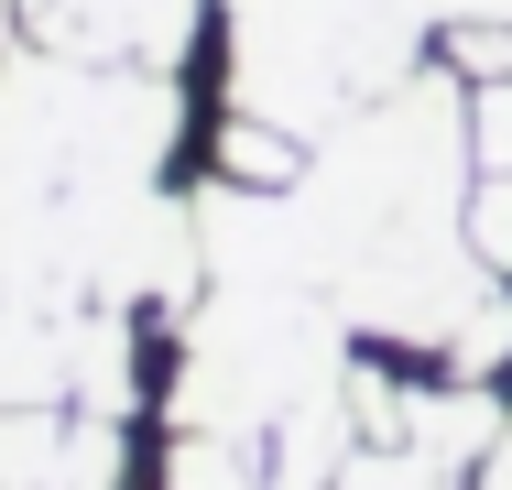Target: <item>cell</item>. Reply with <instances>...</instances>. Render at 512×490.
I'll return each mask as SVG.
<instances>
[{
	"label": "cell",
	"instance_id": "1",
	"mask_svg": "<svg viewBox=\"0 0 512 490\" xmlns=\"http://www.w3.org/2000/svg\"><path fill=\"white\" fill-rule=\"evenodd\" d=\"M186 88L0 55V403H142V305H197V196H164Z\"/></svg>",
	"mask_w": 512,
	"mask_h": 490
},
{
	"label": "cell",
	"instance_id": "2",
	"mask_svg": "<svg viewBox=\"0 0 512 490\" xmlns=\"http://www.w3.org/2000/svg\"><path fill=\"white\" fill-rule=\"evenodd\" d=\"M469 98L458 66H414L404 88L349 109L338 131L306 142L295 186H197V240L207 273H306L349 327L393 349H447V327L502 284L469 251Z\"/></svg>",
	"mask_w": 512,
	"mask_h": 490
},
{
	"label": "cell",
	"instance_id": "3",
	"mask_svg": "<svg viewBox=\"0 0 512 490\" xmlns=\"http://www.w3.org/2000/svg\"><path fill=\"white\" fill-rule=\"evenodd\" d=\"M469 11H512V0H218V44H229L218 77L229 109H262L316 142L382 88H404Z\"/></svg>",
	"mask_w": 512,
	"mask_h": 490
},
{
	"label": "cell",
	"instance_id": "4",
	"mask_svg": "<svg viewBox=\"0 0 512 490\" xmlns=\"http://www.w3.org/2000/svg\"><path fill=\"white\" fill-rule=\"evenodd\" d=\"M360 327L306 284V273H207L186 316V360H175V425L207 436H284L295 414L349 392Z\"/></svg>",
	"mask_w": 512,
	"mask_h": 490
},
{
	"label": "cell",
	"instance_id": "5",
	"mask_svg": "<svg viewBox=\"0 0 512 490\" xmlns=\"http://www.w3.org/2000/svg\"><path fill=\"white\" fill-rule=\"evenodd\" d=\"M502 392L491 382H404L349 360V458L327 490H469L502 447Z\"/></svg>",
	"mask_w": 512,
	"mask_h": 490
},
{
	"label": "cell",
	"instance_id": "6",
	"mask_svg": "<svg viewBox=\"0 0 512 490\" xmlns=\"http://www.w3.org/2000/svg\"><path fill=\"white\" fill-rule=\"evenodd\" d=\"M22 44L77 55V66H142V77H186L207 0H11Z\"/></svg>",
	"mask_w": 512,
	"mask_h": 490
},
{
	"label": "cell",
	"instance_id": "7",
	"mask_svg": "<svg viewBox=\"0 0 512 490\" xmlns=\"http://www.w3.org/2000/svg\"><path fill=\"white\" fill-rule=\"evenodd\" d=\"M131 447L120 414L88 403H0V490H120Z\"/></svg>",
	"mask_w": 512,
	"mask_h": 490
},
{
	"label": "cell",
	"instance_id": "8",
	"mask_svg": "<svg viewBox=\"0 0 512 490\" xmlns=\"http://www.w3.org/2000/svg\"><path fill=\"white\" fill-rule=\"evenodd\" d=\"M436 360H447L458 382H491V371L512 360V284H491V294H480V305L447 327V349H436Z\"/></svg>",
	"mask_w": 512,
	"mask_h": 490
},
{
	"label": "cell",
	"instance_id": "9",
	"mask_svg": "<svg viewBox=\"0 0 512 490\" xmlns=\"http://www.w3.org/2000/svg\"><path fill=\"white\" fill-rule=\"evenodd\" d=\"M436 55H447L469 88H480V77H512V11H469V22H458Z\"/></svg>",
	"mask_w": 512,
	"mask_h": 490
},
{
	"label": "cell",
	"instance_id": "10",
	"mask_svg": "<svg viewBox=\"0 0 512 490\" xmlns=\"http://www.w3.org/2000/svg\"><path fill=\"white\" fill-rule=\"evenodd\" d=\"M469 153H480V175H512V77L469 88Z\"/></svg>",
	"mask_w": 512,
	"mask_h": 490
},
{
	"label": "cell",
	"instance_id": "11",
	"mask_svg": "<svg viewBox=\"0 0 512 490\" xmlns=\"http://www.w3.org/2000/svg\"><path fill=\"white\" fill-rule=\"evenodd\" d=\"M469 251L512 284V175H480V186H469Z\"/></svg>",
	"mask_w": 512,
	"mask_h": 490
}]
</instances>
